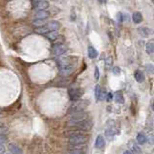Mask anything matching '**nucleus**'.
<instances>
[{
    "label": "nucleus",
    "instance_id": "5",
    "mask_svg": "<svg viewBox=\"0 0 154 154\" xmlns=\"http://www.w3.org/2000/svg\"><path fill=\"white\" fill-rule=\"evenodd\" d=\"M117 133H118V129L116 128L115 121H113V120L107 121V128H106V130H105V134L107 135V137L112 138Z\"/></svg>",
    "mask_w": 154,
    "mask_h": 154
},
{
    "label": "nucleus",
    "instance_id": "29",
    "mask_svg": "<svg viewBox=\"0 0 154 154\" xmlns=\"http://www.w3.org/2000/svg\"><path fill=\"white\" fill-rule=\"evenodd\" d=\"M117 17H118V20H119V22H122L123 21V16H122V14L119 12L118 14H117Z\"/></svg>",
    "mask_w": 154,
    "mask_h": 154
},
{
    "label": "nucleus",
    "instance_id": "22",
    "mask_svg": "<svg viewBox=\"0 0 154 154\" xmlns=\"http://www.w3.org/2000/svg\"><path fill=\"white\" fill-rule=\"evenodd\" d=\"M139 33H140L141 35L143 36V37H147V36H149V34L151 33V30L149 28L142 27V28L139 29Z\"/></svg>",
    "mask_w": 154,
    "mask_h": 154
},
{
    "label": "nucleus",
    "instance_id": "31",
    "mask_svg": "<svg viewBox=\"0 0 154 154\" xmlns=\"http://www.w3.org/2000/svg\"><path fill=\"white\" fill-rule=\"evenodd\" d=\"M106 99H107V101H110V100L112 99V94L111 93H107V95H106Z\"/></svg>",
    "mask_w": 154,
    "mask_h": 154
},
{
    "label": "nucleus",
    "instance_id": "21",
    "mask_svg": "<svg viewBox=\"0 0 154 154\" xmlns=\"http://www.w3.org/2000/svg\"><path fill=\"white\" fill-rule=\"evenodd\" d=\"M45 24H46L45 20H41V19H35V20L33 21V25L37 28L43 27V26H45Z\"/></svg>",
    "mask_w": 154,
    "mask_h": 154
},
{
    "label": "nucleus",
    "instance_id": "19",
    "mask_svg": "<svg viewBox=\"0 0 154 154\" xmlns=\"http://www.w3.org/2000/svg\"><path fill=\"white\" fill-rule=\"evenodd\" d=\"M136 141H137L138 144L143 145V144H145L146 141H147V137H146L143 133H139L137 134V136H136Z\"/></svg>",
    "mask_w": 154,
    "mask_h": 154
},
{
    "label": "nucleus",
    "instance_id": "28",
    "mask_svg": "<svg viewBox=\"0 0 154 154\" xmlns=\"http://www.w3.org/2000/svg\"><path fill=\"white\" fill-rule=\"evenodd\" d=\"M5 141H6V136L5 135H1V134H0V144L4 143Z\"/></svg>",
    "mask_w": 154,
    "mask_h": 154
},
{
    "label": "nucleus",
    "instance_id": "3",
    "mask_svg": "<svg viewBox=\"0 0 154 154\" xmlns=\"http://www.w3.org/2000/svg\"><path fill=\"white\" fill-rule=\"evenodd\" d=\"M89 105V101L87 99H79L74 101L71 106H70L69 112L71 113H75V112H81L84 111V109Z\"/></svg>",
    "mask_w": 154,
    "mask_h": 154
},
{
    "label": "nucleus",
    "instance_id": "11",
    "mask_svg": "<svg viewBox=\"0 0 154 154\" xmlns=\"http://www.w3.org/2000/svg\"><path fill=\"white\" fill-rule=\"evenodd\" d=\"M8 149L11 154H23V151L21 150V148L14 143H9Z\"/></svg>",
    "mask_w": 154,
    "mask_h": 154
},
{
    "label": "nucleus",
    "instance_id": "9",
    "mask_svg": "<svg viewBox=\"0 0 154 154\" xmlns=\"http://www.w3.org/2000/svg\"><path fill=\"white\" fill-rule=\"evenodd\" d=\"M60 69V74L63 75V76H68V75L72 74L73 71L75 69V66L74 64H68V65H65V66H62V67H59Z\"/></svg>",
    "mask_w": 154,
    "mask_h": 154
},
{
    "label": "nucleus",
    "instance_id": "12",
    "mask_svg": "<svg viewBox=\"0 0 154 154\" xmlns=\"http://www.w3.org/2000/svg\"><path fill=\"white\" fill-rule=\"evenodd\" d=\"M105 146V140L102 135H98L95 140V147L97 149H102Z\"/></svg>",
    "mask_w": 154,
    "mask_h": 154
},
{
    "label": "nucleus",
    "instance_id": "7",
    "mask_svg": "<svg viewBox=\"0 0 154 154\" xmlns=\"http://www.w3.org/2000/svg\"><path fill=\"white\" fill-rule=\"evenodd\" d=\"M107 90L105 88L101 87L100 85H96L95 87V98L97 101H103L106 99V95H107Z\"/></svg>",
    "mask_w": 154,
    "mask_h": 154
},
{
    "label": "nucleus",
    "instance_id": "23",
    "mask_svg": "<svg viewBox=\"0 0 154 154\" xmlns=\"http://www.w3.org/2000/svg\"><path fill=\"white\" fill-rule=\"evenodd\" d=\"M130 152L132 154H142V151H141L140 147H139L138 145H136V144H133V145H132Z\"/></svg>",
    "mask_w": 154,
    "mask_h": 154
},
{
    "label": "nucleus",
    "instance_id": "37",
    "mask_svg": "<svg viewBox=\"0 0 154 154\" xmlns=\"http://www.w3.org/2000/svg\"><path fill=\"white\" fill-rule=\"evenodd\" d=\"M0 113H1V110H0Z\"/></svg>",
    "mask_w": 154,
    "mask_h": 154
},
{
    "label": "nucleus",
    "instance_id": "6",
    "mask_svg": "<svg viewBox=\"0 0 154 154\" xmlns=\"http://www.w3.org/2000/svg\"><path fill=\"white\" fill-rule=\"evenodd\" d=\"M88 118H89V114H88L86 111L75 112V113L71 114L69 122H79V121H83V120L88 119Z\"/></svg>",
    "mask_w": 154,
    "mask_h": 154
},
{
    "label": "nucleus",
    "instance_id": "16",
    "mask_svg": "<svg viewBox=\"0 0 154 154\" xmlns=\"http://www.w3.org/2000/svg\"><path fill=\"white\" fill-rule=\"evenodd\" d=\"M114 99H115V101L117 102V103H124V96L123 94H122L121 91H116L115 93H114Z\"/></svg>",
    "mask_w": 154,
    "mask_h": 154
},
{
    "label": "nucleus",
    "instance_id": "26",
    "mask_svg": "<svg viewBox=\"0 0 154 154\" xmlns=\"http://www.w3.org/2000/svg\"><path fill=\"white\" fill-rule=\"evenodd\" d=\"M94 77H95V79H96V80H98V79H99V77H100V73H99V69H98V67H97V66H95V72H94Z\"/></svg>",
    "mask_w": 154,
    "mask_h": 154
},
{
    "label": "nucleus",
    "instance_id": "18",
    "mask_svg": "<svg viewBox=\"0 0 154 154\" xmlns=\"http://www.w3.org/2000/svg\"><path fill=\"white\" fill-rule=\"evenodd\" d=\"M48 7H49V3H48L47 1H45V0H42V1L38 2L35 8L39 9V10H45V9H47Z\"/></svg>",
    "mask_w": 154,
    "mask_h": 154
},
{
    "label": "nucleus",
    "instance_id": "30",
    "mask_svg": "<svg viewBox=\"0 0 154 154\" xmlns=\"http://www.w3.org/2000/svg\"><path fill=\"white\" fill-rule=\"evenodd\" d=\"M4 152H5V147H4L2 144H0V154H2Z\"/></svg>",
    "mask_w": 154,
    "mask_h": 154
},
{
    "label": "nucleus",
    "instance_id": "20",
    "mask_svg": "<svg viewBox=\"0 0 154 154\" xmlns=\"http://www.w3.org/2000/svg\"><path fill=\"white\" fill-rule=\"evenodd\" d=\"M134 77H135V80L137 82H143L144 81V74L140 70H136L135 73H134Z\"/></svg>",
    "mask_w": 154,
    "mask_h": 154
},
{
    "label": "nucleus",
    "instance_id": "36",
    "mask_svg": "<svg viewBox=\"0 0 154 154\" xmlns=\"http://www.w3.org/2000/svg\"><path fill=\"white\" fill-rule=\"evenodd\" d=\"M34 2H39V1H42V0H33Z\"/></svg>",
    "mask_w": 154,
    "mask_h": 154
},
{
    "label": "nucleus",
    "instance_id": "27",
    "mask_svg": "<svg viewBox=\"0 0 154 154\" xmlns=\"http://www.w3.org/2000/svg\"><path fill=\"white\" fill-rule=\"evenodd\" d=\"M146 69H147V71L149 73H153V71H154L152 64H147V65H146Z\"/></svg>",
    "mask_w": 154,
    "mask_h": 154
},
{
    "label": "nucleus",
    "instance_id": "15",
    "mask_svg": "<svg viewBox=\"0 0 154 154\" xmlns=\"http://www.w3.org/2000/svg\"><path fill=\"white\" fill-rule=\"evenodd\" d=\"M58 36H59V34H58L57 31H49V32H47L45 34V37L51 41L56 40V39L58 38Z\"/></svg>",
    "mask_w": 154,
    "mask_h": 154
},
{
    "label": "nucleus",
    "instance_id": "10",
    "mask_svg": "<svg viewBox=\"0 0 154 154\" xmlns=\"http://www.w3.org/2000/svg\"><path fill=\"white\" fill-rule=\"evenodd\" d=\"M46 28L48 29V31H57L60 28V23L58 21H50L49 23H47V25H45Z\"/></svg>",
    "mask_w": 154,
    "mask_h": 154
},
{
    "label": "nucleus",
    "instance_id": "34",
    "mask_svg": "<svg viewBox=\"0 0 154 154\" xmlns=\"http://www.w3.org/2000/svg\"><path fill=\"white\" fill-rule=\"evenodd\" d=\"M123 154H132L131 152H130V151H129V150H127V151H125V152H124Z\"/></svg>",
    "mask_w": 154,
    "mask_h": 154
},
{
    "label": "nucleus",
    "instance_id": "8",
    "mask_svg": "<svg viewBox=\"0 0 154 154\" xmlns=\"http://www.w3.org/2000/svg\"><path fill=\"white\" fill-rule=\"evenodd\" d=\"M66 50H67V47H66V45L62 43H57L55 44L54 46H53V54L56 55V56H60L62 54H64L66 52Z\"/></svg>",
    "mask_w": 154,
    "mask_h": 154
},
{
    "label": "nucleus",
    "instance_id": "35",
    "mask_svg": "<svg viewBox=\"0 0 154 154\" xmlns=\"http://www.w3.org/2000/svg\"><path fill=\"white\" fill-rule=\"evenodd\" d=\"M98 1L100 2V3H105V2H106V0H98Z\"/></svg>",
    "mask_w": 154,
    "mask_h": 154
},
{
    "label": "nucleus",
    "instance_id": "4",
    "mask_svg": "<svg viewBox=\"0 0 154 154\" xmlns=\"http://www.w3.org/2000/svg\"><path fill=\"white\" fill-rule=\"evenodd\" d=\"M68 95H69V98L72 101H76L81 98L83 95V90L79 87H72L68 90Z\"/></svg>",
    "mask_w": 154,
    "mask_h": 154
},
{
    "label": "nucleus",
    "instance_id": "33",
    "mask_svg": "<svg viewBox=\"0 0 154 154\" xmlns=\"http://www.w3.org/2000/svg\"><path fill=\"white\" fill-rule=\"evenodd\" d=\"M119 71H120V70H119L118 67H114L113 68V73H115V74H119Z\"/></svg>",
    "mask_w": 154,
    "mask_h": 154
},
{
    "label": "nucleus",
    "instance_id": "17",
    "mask_svg": "<svg viewBox=\"0 0 154 154\" xmlns=\"http://www.w3.org/2000/svg\"><path fill=\"white\" fill-rule=\"evenodd\" d=\"M142 19H143V17L140 12H134L133 15H132V20H133L134 23H136V24L140 23V22L142 21Z\"/></svg>",
    "mask_w": 154,
    "mask_h": 154
},
{
    "label": "nucleus",
    "instance_id": "24",
    "mask_svg": "<svg viewBox=\"0 0 154 154\" xmlns=\"http://www.w3.org/2000/svg\"><path fill=\"white\" fill-rule=\"evenodd\" d=\"M154 51V44L153 42H148L146 44V52L148 53V54H152Z\"/></svg>",
    "mask_w": 154,
    "mask_h": 154
},
{
    "label": "nucleus",
    "instance_id": "2",
    "mask_svg": "<svg viewBox=\"0 0 154 154\" xmlns=\"http://www.w3.org/2000/svg\"><path fill=\"white\" fill-rule=\"evenodd\" d=\"M69 130H78V131H87L93 127V120L92 119H85L79 122H67L66 124Z\"/></svg>",
    "mask_w": 154,
    "mask_h": 154
},
{
    "label": "nucleus",
    "instance_id": "14",
    "mask_svg": "<svg viewBox=\"0 0 154 154\" xmlns=\"http://www.w3.org/2000/svg\"><path fill=\"white\" fill-rule=\"evenodd\" d=\"M97 56H98L97 50L95 49L93 46H89V47H88V57L91 58V59H94V58H96Z\"/></svg>",
    "mask_w": 154,
    "mask_h": 154
},
{
    "label": "nucleus",
    "instance_id": "25",
    "mask_svg": "<svg viewBox=\"0 0 154 154\" xmlns=\"http://www.w3.org/2000/svg\"><path fill=\"white\" fill-rule=\"evenodd\" d=\"M35 32L38 33V34H44V35H45V34L47 32H49V31H48V29L46 28V26H43V27H40V28H36Z\"/></svg>",
    "mask_w": 154,
    "mask_h": 154
},
{
    "label": "nucleus",
    "instance_id": "1",
    "mask_svg": "<svg viewBox=\"0 0 154 154\" xmlns=\"http://www.w3.org/2000/svg\"><path fill=\"white\" fill-rule=\"evenodd\" d=\"M65 135L69 139L70 145H79V144H86L89 135L83 131L78 130H68L65 132Z\"/></svg>",
    "mask_w": 154,
    "mask_h": 154
},
{
    "label": "nucleus",
    "instance_id": "32",
    "mask_svg": "<svg viewBox=\"0 0 154 154\" xmlns=\"http://www.w3.org/2000/svg\"><path fill=\"white\" fill-rule=\"evenodd\" d=\"M111 63H112V58L109 57L108 59L106 60V64H107V66H110V65H111Z\"/></svg>",
    "mask_w": 154,
    "mask_h": 154
},
{
    "label": "nucleus",
    "instance_id": "13",
    "mask_svg": "<svg viewBox=\"0 0 154 154\" xmlns=\"http://www.w3.org/2000/svg\"><path fill=\"white\" fill-rule=\"evenodd\" d=\"M50 15V13L46 10H39L37 13H36V19H41V20H45L46 18H48Z\"/></svg>",
    "mask_w": 154,
    "mask_h": 154
}]
</instances>
